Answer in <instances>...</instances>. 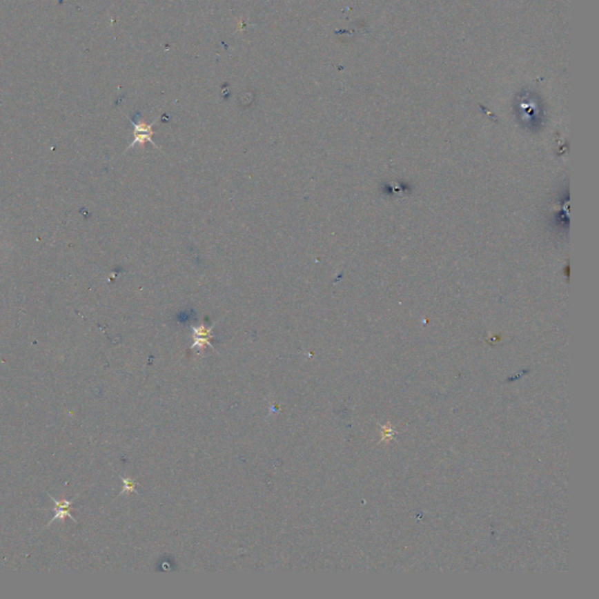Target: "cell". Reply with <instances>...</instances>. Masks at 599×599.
<instances>
[{"label":"cell","mask_w":599,"mask_h":599,"mask_svg":"<svg viewBox=\"0 0 599 599\" xmlns=\"http://www.w3.org/2000/svg\"><path fill=\"white\" fill-rule=\"evenodd\" d=\"M131 124L134 126V141H132V143H131L128 149H130V148L136 146V144L144 146L146 142H149L156 149L161 150L159 149V146L153 141V136H154V129L153 128H154L156 121L151 124H146L143 121H139V122L131 121Z\"/></svg>","instance_id":"6da1fadb"}]
</instances>
